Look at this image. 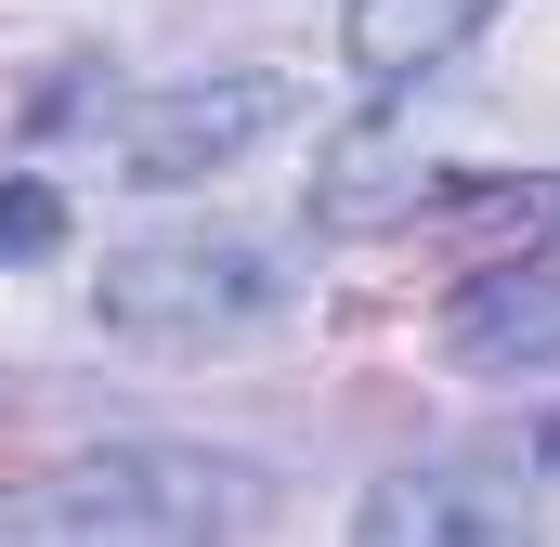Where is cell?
Instances as JSON below:
<instances>
[{
  "label": "cell",
  "instance_id": "8992f818",
  "mask_svg": "<svg viewBox=\"0 0 560 547\" xmlns=\"http://www.w3.org/2000/svg\"><path fill=\"white\" fill-rule=\"evenodd\" d=\"M495 13H509V0H339V66H352L365 92H405L430 66H456Z\"/></svg>",
  "mask_w": 560,
  "mask_h": 547
},
{
  "label": "cell",
  "instance_id": "7a4b0ae2",
  "mask_svg": "<svg viewBox=\"0 0 560 547\" xmlns=\"http://www.w3.org/2000/svg\"><path fill=\"white\" fill-rule=\"evenodd\" d=\"M287 300L275 248L248 235H156V248H118L92 274V313L105 339H143V352H209V339H248Z\"/></svg>",
  "mask_w": 560,
  "mask_h": 547
},
{
  "label": "cell",
  "instance_id": "5b68a950",
  "mask_svg": "<svg viewBox=\"0 0 560 547\" xmlns=\"http://www.w3.org/2000/svg\"><path fill=\"white\" fill-rule=\"evenodd\" d=\"M443 352L456 365H495V379H535L560 352V274L548 261H482L443 313Z\"/></svg>",
  "mask_w": 560,
  "mask_h": 547
},
{
  "label": "cell",
  "instance_id": "52a82bcc",
  "mask_svg": "<svg viewBox=\"0 0 560 547\" xmlns=\"http://www.w3.org/2000/svg\"><path fill=\"white\" fill-rule=\"evenodd\" d=\"M52 235H66V196L52 183H13L0 196V248H52Z\"/></svg>",
  "mask_w": 560,
  "mask_h": 547
},
{
  "label": "cell",
  "instance_id": "3957f363",
  "mask_svg": "<svg viewBox=\"0 0 560 547\" xmlns=\"http://www.w3.org/2000/svg\"><path fill=\"white\" fill-rule=\"evenodd\" d=\"M275 118H287V79H170L143 105H105V143H118V183H209Z\"/></svg>",
  "mask_w": 560,
  "mask_h": 547
},
{
  "label": "cell",
  "instance_id": "6da1fadb",
  "mask_svg": "<svg viewBox=\"0 0 560 547\" xmlns=\"http://www.w3.org/2000/svg\"><path fill=\"white\" fill-rule=\"evenodd\" d=\"M275 522V469L222 443H92L0 482V547H248Z\"/></svg>",
  "mask_w": 560,
  "mask_h": 547
},
{
  "label": "cell",
  "instance_id": "277c9868",
  "mask_svg": "<svg viewBox=\"0 0 560 547\" xmlns=\"http://www.w3.org/2000/svg\"><path fill=\"white\" fill-rule=\"evenodd\" d=\"M352 547H535V509L495 469H392L352 496Z\"/></svg>",
  "mask_w": 560,
  "mask_h": 547
}]
</instances>
